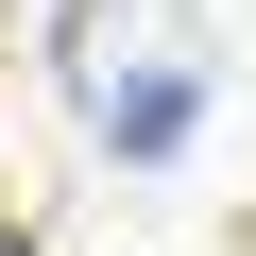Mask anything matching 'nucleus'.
Returning a JSON list of instances; mask_svg holds the SVG:
<instances>
[{
  "mask_svg": "<svg viewBox=\"0 0 256 256\" xmlns=\"http://www.w3.org/2000/svg\"><path fill=\"white\" fill-rule=\"evenodd\" d=\"M68 102L102 120V154H188L205 137V18L188 0H68Z\"/></svg>",
  "mask_w": 256,
  "mask_h": 256,
  "instance_id": "f257e3e1",
  "label": "nucleus"
}]
</instances>
